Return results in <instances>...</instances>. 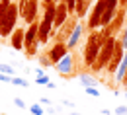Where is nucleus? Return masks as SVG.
Masks as SVG:
<instances>
[{
	"label": "nucleus",
	"mask_w": 127,
	"mask_h": 115,
	"mask_svg": "<svg viewBox=\"0 0 127 115\" xmlns=\"http://www.w3.org/2000/svg\"><path fill=\"white\" fill-rule=\"evenodd\" d=\"M14 103H16V105L20 107V109H24V107H26V103H24V99H20V98H16V99H14Z\"/></svg>",
	"instance_id": "obj_24"
},
{
	"label": "nucleus",
	"mask_w": 127,
	"mask_h": 115,
	"mask_svg": "<svg viewBox=\"0 0 127 115\" xmlns=\"http://www.w3.org/2000/svg\"><path fill=\"white\" fill-rule=\"evenodd\" d=\"M35 82H37V84H43V86H47V84H49V76L41 74V76H37V78H35Z\"/></svg>",
	"instance_id": "obj_20"
},
{
	"label": "nucleus",
	"mask_w": 127,
	"mask_h": 115,
	"mask_svg": "<svg viewBox=\"0 0 127 115\" xmlns=\"http://www.w3.org/2000/svg\"><path fill=\"white\" fill-rule=\"evenodd\" d=\"M113 47H115V39H113V37H108V39L102 43L100 55H98L96 63L92 65L96 70H102L104 66H108V63H110V59H111V53H113Z\"/></svg>",
	"instance_id": "obj_2"
},
{
	"label": "nucleus",
	"mask_w": 127,
	"mask_h": 115,
	"mask_svg": "<svg viewBox=\"0 0 127 115\" xmlns=\"http://www.w3.org/2000/svg\"><path fill=\"white\" fill-rule=\"evenodd\" d=\"M123 84H125V86H127V74H125V78H123Z\"/></svg>",
	"instance_id": "obj_28"
},
{
	"label": "nucleus",
	"mask_w": 127,
	"mask_h": 115,
	"mask_svg": "<svg viewBox=\"0 0 127 115\" xmlns=\"http://www.w3.org/2000/svg\"><path fill=\"white\" fill-rule=\"evenodd\" d=\"M104 10H106V0H98V2H96V8L92 10V16L88 20V27H90V29L100 27V20H102Z\"/></svg>",
	"instance_id": "obj_5"
},
{
	"label": "nucleus",
	"mask_w": 127,
	"mask_h": 115,
	"mask_svg": "<svg viewBox=\"0 0 127 115\" xmlns=\"http://www.w3.org/2000/svg\"><path fill=\"white\" fill-rule=\"evenodd\" d=\"M37 16V0H26V12H24V20L28 23H33Z\"/></svg>",
	"instance_id": "obj_9"
},
{
	"label": "nucleus",
	"mask_w": 127,
	"mask_h": 115,
	"mask_svg": "<svg viewBox=\"0 0 127 115\" xmlns=\"http://www.w3.org/2000/svg\"><path fill=\"white\" fill-rule=\"evenodd\" d=\"M125 74H127V55H123L121 63H119V66H117V74H115V80H117V82H123Z\"/></svg>",
	"instance_id": "obj_13"
},
{
	"label": "nucleus",
	"mask_w": 127,
	"mask_h": 115,
	"mask_svg": "<svg viewBox=\"0 0 127 115\" xmlns=\"http://www.w3.org/2000/svg\"><path fill=\"white\" fill-rule=\"evenodd\" d=\"M16 18H18V6H16V4H10L8 12H6V16H4V22H2V27H0V35H2V37L14 33Z\"/></svg>",
	"instance_id": "obj_3"
},
{
	"label": "nucleus",
	"mask_w": 127,
	"mask_h": 115,
	"mask_svg": "<svg viewBox=\"0 0 127 115\" xmlns=\"http://www.w3.org/2000/svg\"><path fill=\"white\" fill-rule=\"evenodd\" d=\"M53 2H57V0H53Z\"/></svg>",
	"instance_id": "obj_32"
},
{
	"label": "nucleus",
	"mask_w": 127,
	"mask_h": 115,
	"mask_svg": "<svg viewBox=\"0 0 127 115\" xmlns=\"http://www.w3.org/2000/svg\"><path fill=\"white\" fill-rule=\"evenodd\" d=\"M8 8H10V0H2L0 2V27H2V22H4V16H6Z\"/></svg>",
	"instance_id": "obj_14"
},
{
	"label": "nucleus",
	"mask_w": 127,
	"mask_h": 115,
	"mask_svg": "<svg viewBox=\"0 0 127 115\" xmlns=\"http://www.w3.org/2000/svg\"><path fill=\"white\" fill-rule=\"evenodd\" d=\"M49 2H53V0H45V4H49Z\"/></svg>",
	"instance_id": "obj_30"
},
{
	"label": "nucleus",
	"mask_w": 127,
	"mask_h": 115,
	"mask_svg": "<svg viewBox=\"0 0 127 115\" xmlns=\"http://www.w3.org/2000/svg\"><path fill=\"white\" fill-rule=\"evenodd\" d=\"M115 115H127V107L125 105H119V107L115 109Z\"/></svg>",
	"instance_id": "obj_21"
},
{
	"label": "nucleus",
	"mask_w": 127,
	"mask_h": 115,
	"mask_svg": "<svg viewBox=\"0 0 127 115\" xmlns=\"http://www.w3.org/2000/svg\"><path fill=\"white\" fill-rule=\"evenodd\" d=\"M121 59H123V43H117V41H115L111 59H110V63H108V70H110V72H115L117 66H119V63H121Z\"/></svg>",
	"instance_id": "obj_6"
},
{
	"label": "nucleus",
	"mask_w": 127,
	"mask_h": 115,
	"mask_svg": "<svg viewBox=\"0 0 127 115\" xmlns=\"http://www.w3.org/2000/svg\"><path fill=\"white\" fill-rule=\"evenodd\" d=\"M86 94H88V96H96V98L100 96V92L96 90V86H86Z\"/></svg>",
	"instance_id": "obj_19"
},
{
	"label": "nucleus",
	"mask_w": 127,
	"mask_h": 115,
	"mask_svg": "<svg viewBox=\"0 0 127 115\" xmlns=\"http://www.w3.org/2000/svg\"><path fill=\"white\" fill-rule=\"evenodd\" d=\"M106 39L102 37V33H96L92 31L90 33V37H88V43H86V65H94L96 59H98V55H100V49H102V43H104Z\"/></svg>",
	"instance_id": "obj_1"
},
{
	"label": "nucleus",
	"mask_w": 127,
	"mask_h": 115,
	"mask_svg": "<svg viewBox=\"0 0 127 115\" xmlns=\"http://www.w3.org/2000/svg\"><path fill=\"white\" fill-rule=\"evenodd\" d=\"M72 115H82V113H72Z\"/></svg>",
	"instance_id": "obj_31"
},
{
	"label": "nucleus",
	"mask_w": 127,
	"mask_h": 115,
	"mask_svg": "<svg viewBox=\"0 0 127 115\" xmlns=\"http://www.w3.org/2000/svg\"><path fill=\"white\" fill-rule=\"evenodd\" d=\"M12 84L14 86H22V88H28V82L24 78H18V76H12Z\"/></svg>",
	"instance_id": "obj_17"
},
{
	"label": "nucleus",
	"mask_w": 127,
	"mask_h": 115,
	"mask_svg": "<svg viewBox=\"0 0 127 115\" xmlns=\"http://www.w3.org/2000/svg\"><path fill=\"white\" fill-rule=\"evenodd\" d=\"M39 101H41V103H45V105H51V101H49L47 98H41V99H39Z\"/></svg>",
	"instance_id": "obj_27"
},
{
	"label": "nucleus",
	"mask_w": 127,
	"mask_h": 115,
	"mask_svg": "<svg viewBox=\"0 0 127 115\" xmlns=\"http://www.w3.org/2000/svg\"><path fill=\"white\" fill-rule=\"evenodd\" d=\"M66 49H68V47L64 45L63 41H61V43H57V45L51 49V53H49V59H51V63H53V65H57V63L63 59L64 55H66Z\"/></svg>",
	"instance_id": "obj_8"
},
{
	"label": "nucleus",
	"mask_w": 127,
	"mask_h": 115,
	"mask_svg": "<svg viewBox=\"0 0 127 115\" xmlns=\"http://www.w3.org/2000/svg\"><path fill=\"white\" fill-rule=\"evenodd\" d=\"M66 12H68L66 4L61 2V4L57 6V12H55V22H53L55 27H59V25H63V23H64V20H66Z\"/></svg>",
	"instance_id": "obj_10"
},
{
	"label": "nucleus",
	"mask_w": 127,
	"mask_h": 115,
	"mask_svg": "<svg viewBox=\"0 0 127 115\" xmlns=\"http://www.w3.org/2000/svg\"><path fill=\"white\" fill-rule=\"evenodd\" d=\"M41 65H43V66H49V65H53V63H51V59H49V57H43V59H41Z\"/></svg>",
	"instance_id": "obj_25"
},
{
	"label": "nucleus",
	"mask_w": 127,
	"mask_h": 115,
	"mask_svg": "<svg viewBox=\"0 0 127 115\" xmlns=\"http://www.w3.org/2000/svg\"><path fill=\"white\" fill-rule=\"evenodd\" d=\"M125 98H127V94H125Z\"/></svg>",
	"instance_id": "obj_33"
},
{
	"label": "nucleus",
	"mask_w": 127,
	"mask_h": 115,
	"mask_svg": "<svg viewBox=\"0 0 127 115\" xmlns=\"http://www.w3.org/2000/svg\"><path fill=\"white\" fill-rule=\"evenodd\" d=\"M18 12L24 16V12H26V0H22V2H20V6H18Z\"/></svg>",
	"instance_id": "obj_23"
},
{
	"label": "nucleus",
	"mask_w": 127,
	"mask_h": 115,
	"mask_svg": "<svg viewBox=\"0 0 127 115\" xmlns=\"http://www.w3.org/2000/svg\"><path fill=\"white\" fill-rule=\"evenodd\" d=\"M37 29H39V25L33 22V23H30V27L26 29V35H24V47H26V51H28V55H33L35 53V41H37Z\"/></svg>",
	"instance_id": "obj_4"
},
{
	"label": "nucleus",
	"mask_w": 127,
	"mask_h": 115,
	"mask_svg": "<svg viewBox=\"0 0 127 115\" xmlns=\"http://www.w3.org/2000/svg\"><path fill=\"white\" fill-rule=\"evenodd\" d=\"M119 2H121V4H127V0H119Z\"/></svg>",
	"instance_id": "obj_29"
},
{
	"label": "nucleus",
	"mask_w": 127,
	"mask_h": 115,
	"mask_svg": "<svg viewBox=\"0 0 127 115\" xmlns=\"http://www.w3.org/2000/svg\"><path fill=\"white\" fill-rule=\"evenodd\" d=\"M80 82L84 84V86H96V78L94 76H90V74H80Z\"/></svg>",
	"instance_id": "obj_15"
},
{
	"label": "nucleus",
	"mask_w": 127,
	"mask_h": 115,
	"mask_svg": "<svg viewBox=\"0 0 127 115\" xmlns=\"http://www.w3.org/2000/svg\"><path fill=\"white\" fill-rule=\"evenodd\" d=\"M0 72H4V74H8V76H14V68L10 65H4V63H0Z\"/></svg>",
	"instance_id": "obj_16"
},
{
	"label": "nucleus",
	"mask_w": 127,
	"mask_h": 115,
	"mask_svg": "<svg viewBox=\"0 0 127 115\" xmlns=\"http://www.w3.org/2000/svg\"><path fill=\"white\" fill-rule=\"evenodd\" d=\"M0 2H2V0H0Z\"/></svg>",
	"instance_id": "obj_34"
},
{
	"label": "nucleus",
	"mask_w": 127,
	"mask_h": 115,
	"mask_svg": "<svg viewBox=\"0 0 127 115\" xmlns=\"http://www.w3.org/2000/svg\"><path fill=\"white\" fill-rule=\"evenodd\" d=\"M80 35H82V25H74V29H72V33L68 35V43H66V47H68V49H72V47H76V43H78Z\"/></svg>",
	"instance_id": "obj_12"
},
{
	"label": "nucleus",
	"mask_w": 127,
	"mask_h": 115,
	"mask_svg": "<svg viewBox=\"0 0 127 115\" xmlns=\"http://www.w3.org/2000/svg\"><path fill=\"white\" fill-rule=\"evenodd\" d=\"M24 35H26V31H24L22 27H18V31L12 33V49L14 51L24 49Z\"/></svg>",
	"instance_id": "obj_11"
},
{
	"label": "nucleus",
	"mask_w": 127,
	"mask_h": 115,
	"mask_svg": "<svg viewBox=\"0 0 127 115\" xmlns=\"http://www.w3.org/2000/svg\"><path fill=\"white\" fill-rule=\"evenodd\" d=\"M55 66H57V70L61 72V76H68V74L72 72V57L66 53V55H64V57H63V59H61V61H59Z\"/></svg>",
	"instance_id": "obj_7"
},
{
	"label": "nucleus",
	"mask_w": 127,
	"mask_h": 115,
	"mask_svg": "<svg viewBox=\"0 0 127 115\" xmlns=\"http://www.w3.org/2000/svg\"><path fill=\"white\" fill-rule=\"evenodd\" d=\"M121 43H123V49H127V31H125V35H123V41H121Z\"/></svg>",
	"instance_id": "obj_26"
},
{
	"label": "nucleus",
	"mask_w": 127,
	"mask_h": 115,
	"mask_svg": "<svg viewBox=\"0 0 127 115\" xmlns=\"http://www.w3.org/2000/svg\"><path fill=\"white\" fill-rule=\"evenodd\" d=\"M0 82H12V76H8V74L0 72Z\"/></svg>",
	"instance_id": "obj_22"
},
{
	"label": "nucleus",
	"mask_w": 127,
	"mask_h": 115,
	"mask_svg": "<svg viewBox=\"0 0 127 115\" xmlns=\"http://www.w3.org/2000/svg\"><path fill=\"white\" fill-rule=\"evenodd\" d=\"M30 111H32V115H43V107H41V105H35V103H33L32 107H30Z\"/></svg>",
	"instance_id": "obj_18"
}]
</instances>
